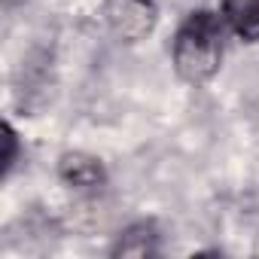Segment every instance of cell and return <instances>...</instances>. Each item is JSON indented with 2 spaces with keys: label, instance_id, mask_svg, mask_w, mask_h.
Wrapping results in <instances>:
<instances>
[{
  "label": "cell",
  "instance_id": "cell-1",
  "mask_svg": "<svg viewBox=\"0 0 259 259\" xmlns=\"http://www.w3.org/2000/svg\"><path fill=\"white\" fill-rule=\"evenodd\" d=\"M226 52V19L207 10L189 13L186 22L177 28L171 55L174 70L189 85H204L217 76Z\"/></svg>",
  "mask_w": 259,
  "mask_h": 259
},
{
  "label": "cell",
  "instance_id": "cell-2",
  "mask_svg": "<svg viewBox=\"0 0 259 259\" xmlns=\"http://www.w3.org/2000/svg\"><path fill=\"white\" fill-rule=\"evenodd\" d=\"M104 22L119 40L135 43L156 28V7L153 0H104Z\"/></svg>",
  "mask_w": 259,
  "mask_h": 259
},
{
  "label": "cell",
  "instance_id": "cell-3",
  "mask_svg": "<svg viewBox=\"0 0 259 259\" xmlns=\"http://www.w3.org/2000/svg\"><path fill=\"white\" fill-rule=\"evenodd\" d=\"M226 25L250 43H259V0H223Z\"/></svg>",
  "mask_w": 259,
  "mask_h": 259
},
{
  "label": "cell",
  "instance_id": "cell-4",
  "mask_svg": "<svg viewBox=\"0 0 259 259\" xmlns=\"http://www.w3.org/2000/svg\"><path fill=\"white\" fill-rule=\"evenodd\" d=\"M61 177L76 186V189H92L104 180V171L98 165V159H89L82 153H73V156H64L61 159Z\"/></svg>",
  "mask_w": 259,
  "mask_h": 259
},
{
  "label": "cell",
  "instance_id": "cell-5",
  "mask_svg": "<svg viewBox=\"0 0 259 259\" xmlns=\"http://www.w3.org/2000/svg\"><path fill=\"white\" fill-rule=\"evenodd\" d=\"M116 253H128V256H147L156 253V229L150 223H138L132 226L116 244Z\"/></svg>",
  "mask_w": 259,
  "mask_h": 259
},
{
  "label": "cell",
  "instance_id": "cell-6",
  "mask_svg": "<svg viewBox=\"0 0 259 259\" xmlns=\"http://www.w3.org/2000/svg\"><path fill=\"white\" fill-rule=\"evenodd\" d=\"M4 141H7V153H4V171L10 174V168L16 165V132L10 125H4Z\"/></svg>",
  "mask_w": 259,
  "mask_h": 259
}]
</instances>
